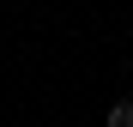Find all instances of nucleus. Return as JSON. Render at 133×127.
Segmentation results:
<instances>
[{
    "label": "nucleus",
    "mask_w": 133,
    "mask_h": 127,
    "mask_svg": "<svg viewBox=\"0 0 133 127\" xmlns=\"http://www.w3.org/2000/svg\"><path fill=\"white\" fill-rule=\"evenodd\" d=\"M109 127H133V97H121V103H109Z\"/></svg>",
    "instance_id": "obj_1"
}]
</instances>
